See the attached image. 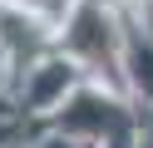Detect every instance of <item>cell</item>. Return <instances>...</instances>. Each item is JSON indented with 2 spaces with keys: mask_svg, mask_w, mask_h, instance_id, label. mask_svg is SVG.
I'll use <instances>...</instances> for the list:
<instances>
[{
  "mask_svg": "<svg viewBox=\"0 0 153 148\" xmlns=\"http://www.w3.org/2000/svg\"><path fill=\"white\" fill-rule=\"evenodd\" d=\"M123 69H128L133 89H138L143 99H153V35L123 39Z\"/></svg>",
  "mask_w": 153,
  "mask_h": 148,
  "instance_id": "cell-1",
  "label": "cell"
},
{
  "mask_svg": "<svg viewBox=\"0 0 153 148\" xmlns=\"http://www.w3.org/2000/svg\"><path fill=\"white\" fill-rule=\"evenodd\" d=\"M15 10H20V15H30V20H54V15H69L74 10V0H10Z\"/></svg>",
  "mask_w": 153,
  "mask_h": 148,
  "instance_id": "cell-2",
  "label": "cell"
}]
</instances>
